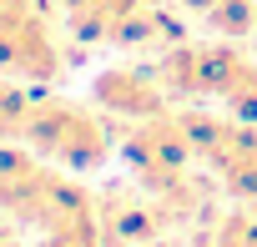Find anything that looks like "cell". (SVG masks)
<instances>
[{
    "mask_svg": "<svg viewBox=\"0 0 257 247\" xmlns=\"http://www.w3.org/2000/svg\"><path fill=\"white\" fill-rule=\"evenodd\" d=\"M212 247H257V212L247 207V212L222 217L217 232H212Z\"/></svg>",
    "mask_w": 257,
    "mask_h": 247,
    "instance_id": "ba28073f",
    "label": "cell"
},
{
    "mask_svg": "<svg viewBox=\"0 0 257 247\" xmlns=\"http://www.w3.org/2000/svg\"><path fill=\"white\" fill-rule=\"evenodd\" d=\"M0 71H16L31 81H51L61 71V51L46 36V21L36 16L31 0L0 6Z\"/></svg>",
    "mask_w": 257,
    "mask_h": 247,
    "instance_id": "3957f363",
    "label": "cell"
},
{
    "mask_svg": "<svg viewBox=\"0 0 257 247\" xmlns=\"http://www.w3.org/2000/svg\"><path fill=\"white\" fill-rule=\"evenodd\" d=\"M207 26L217 36H252L257 31V0H217V6L207 11Z\"/></svg>",
    "mask_w": 257,
    "mask_h": 247,
    "instance_id": "8992f818",
    "label": "cell"
},
{
    "mask_svg": "<svg viewBox=\"0 0 257 247\" xmlns=\"http://www.w3.org/2000/svg\"><path fill=\"white\" fill-rule=\"evenodd\" d=\"M167 207L157 202H126V197H116L106 212H101V247H152L157 242V232L167 227Z\"/></svg>",
    "mask_w": 257,
    "mask_h": 247,
    "instance_id": "5b68a950",
    "label": "cell"
},
{
    "mask_svg": "<svg viewBox=\"0 0 257 247\" xmlns=\"http://www.w3.org/2000/svg\"><path fill=\"white\" fill-rule=\"evenodd\" d=\"M182 6H187V11H197V16H207V11L217 6V0H182Z\"/></svg>",
    "mask_w": 257,
    "mask_h": 247,
    "instance_id": "9c48e42d",
    "label": "cell"
},
{
    "mask_svg": "<svg viewBox=\"0 0 257 247\" xmlns=\"http://www.w3.org/2000/svg\"><path fill=\"white\" fill-rule=\"evenodd\" d=\"M0 247H11V242H0Z\"/></svg>",
    "mask_w": 257,
    "mask_h": 247,
    "instance_id": "30bf717a",
    "label": "cell"
},
{
    "mask_svg": "<svg viewBox=\"0 0 257 247\" xmlns=\"http://www.w3.org/2000/svg\"><path fill=\"white\" fill-rule=\"evenodd\" d=\"M227 111L237 116V121H252V127H257V66L247 61L237 76H232V86H227Z\"/></svg>",
    "mask_w": 257,
    "mask_h": 247,
    "instance_id": "52a82bcc",
    "label": "cell"
},
{
    "mask_svg": "<svg viewBox=\"0 0 257 247\" xmlns=\"http://www.w3.org/2000/svg\"><path fill=\"white\" fill-rule=\"evenodd\" d=\"M242 66L247 56L232 46H172L157 61V81L167 86V96H217L222 101Z\"/></svg>",
    "mask_w": 257,
    "mask_h": 247,
    "instance_id": "7a4b0ae2",
    "label": "cell"
},
{
    "mask_svg": "<svg viewBox=\"0 0 257 247\" xmlns=\"http://www.w3.org/2000/svg\"><path fill=\"white\" fill-rule=\"evenodd\" d=\"M26 142H31V152H41V157H51L71 172H91L111 152L101 121L91 111L71 106V101H36L31 121H26Z\"/></svg>",
    "mask_w": 257,
    "mask_h": 247,
    "instance_id": "6da1fadb",
    "label": "cell"
},
{
    "mask_svg": "<svg viewBox=\"0 0 257 247\" xmlns=\"http://www.w3.org/2000/svg\"><path fill=\"white\" fill-rule=\"evenodd\" d=\"M96 101L106 111H121V116H162V101H167V86L157 81V71H137V66H111L96 76Z\"/></svg>",
    "mask_w": 257,
    "mask_h": 247,
    "instance_id": "277c9868",
    "label": "cell"
}]
</instances>
